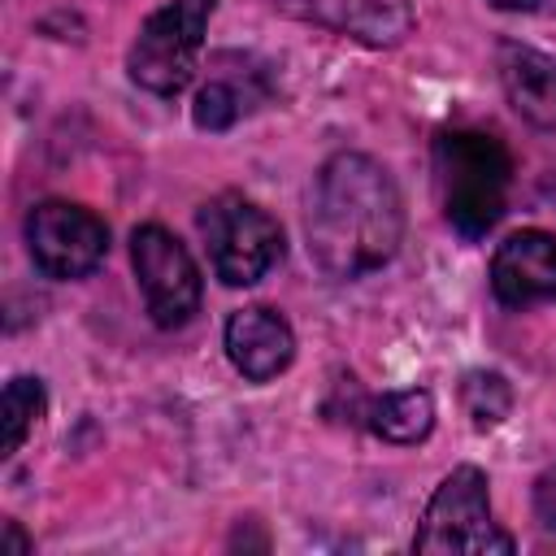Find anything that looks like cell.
Masks as SVG:
<instances>
[{
  "instance_id": "cell-1",
  "label": "cell",
  "mask_w": 556,
  "mask_h": 556,
  "mask_svg": "<svg viewBox=\"0 0 556 556\" xmlns=\"http://www.w3.org/2000/svg\"><path fill=\"white\" fill-rule=\"evenodd\" d=\"M404 235L395 178L365 152H339L321 165L308 204V252L330 278L382 269Z\"/></svg>"
},
{
  "instance_id": "cell-2",
  "label": "cell",
  "mask_w": 556,
  "mask_h": 556,
  "mask_svg": "<svg viewBox=\"0 0 556 556\" xmlns=\"http://www.w3.org/2000/svg\"><path fill=\"white\" fill-rule=\"evenodd\" d=\"M434 182L447 222L465 239H478L508 208L513 156L486 130H443L434 139Z\"/></svg>"
},
{
  "instance_id": "cell-3",
  "label": "cell",
  "mask_w": 556,
  "mask_h": 556,
  "mask_svg": "<svg viewBox=\"0 0 556 556\" xmlns=\"http://www.w3.org/2000/svg\"><path fill=\"white\" fill-rule=\"evenodd\" d=\"M413 547L417 552H469V556L513 552V539L491 521L486 473L478 465H460L439 482V491L430 495L421 513Z\"/></svg>"
},
{
  "instance_id": "cell-4",
  "label": "cell",
  "mask_w": 556,
  "mask_h": 556,
  "mask_svg": "<svg viewBox=\"0 0 556 556\" xmlns=\"http://www.w3.org/2000/svg\"><path fill=\"white\" fill-rule=\"evenodd\" d=\"M213 4L217 0H169L165 9H156L130 43V78L156 96H178L195 74Z\"/></svg>"
},
{
  "instance_id": "cell-5",
  "label": "cell",
  "mask_w": 556,
  "mask_h": 556,
  "mask_svg": "<svg viewBox=\"0 0 556 556\" xmlns=\"http://www.w3.org/2000/svg\"><path fill=\"white\" fill-rule=\"evenodd\" d=\"M200 235L208 243L213 269L230 287H248L269 274V265L282 256V230L278 222L243 200L239 191H222L200 208Z\"/></svg>"
},
{
  "instance_id": "cell-6",
  "label": "cell",
  "mask_w": 556,
  "mask_h": 556,
  "mask_svg": "<svg viewBox=\"0 0 556 556\" xmlns=\"http://www.w3.org/2000/svg\"><path fill=\"white\" fill-rule=\"evenodd\" d=\"M26 243L48 278H83L109 252V226L70 200H43L26 217Z\"/></svg>"
},
{
  "instance_id": "cell-7",
  "label": "cell",
  "mask_w": 556,
  "mask_h": 556,
  "mask_svg": "<svg viewBox=\"0 0 556 556\" xmlns=\"http://www.w3.org/2000/svg\"><path fill=\"white\" fill-rule=\"evenodd\" d=\"M130 261L156 326H182L200 308V269L165 226H139L130 235Z\"/></svg>"
},
{
  "instance_id": "cell-8",
  "label": "cell",
  "mask_w": 556,
  "mask_h": 556,
  "mask_svg": "<svg viewBox=\"0 0 556 556\" xmlns=\"http://www.w3.org/2000/svg\"><path fill=\"white\" fill-rule=\"evenodd\" d=\"M491 291L504 308L556 300V235L517 230L491 256Z\"/></svg>"
},
{
  "instance_id": "cell-9",
  "label": "cell",
  "mask_w": 556,
  "mask_h": 556,
  "mask_svg": "<svg viewBox=\"0 0 556 556\" xmlns=\"http://www.w3.org/2000/svg\"><path fill=\"white\" fill-rule=\"evenodd\" d=\"M291 17L330 26L339 35H352L374 48H391L413 30V4L408 0H274Z\"/></svg>"
},
{
  "instance_id": "cell-10",
  "label": "cell",
  "mask_w": 556,
  "mask_h": 556,
  "mask_svg": "<svg viewBox=\"0 0 556 556\" xmlns=\"http://www.w3.org/2000/svg\"><path fill=\"white\" fill-rule=\"evenodd\" d=\"M226 352H230V361L243 378L269 382L291 365L295 334H291L282 313H274L265 304H252V308H239L226 321Z\"/></svg>"
},
{
  "instance_id": "cell-11",
  "label": "cell",
  "mask_w": 556,
  "mask_h": 556,
  "mask_svg": "<svg viewBox=\"0 0 556 556\" xmlns=\"http://www.w3.org/2000/svg\"><path fill=\"white\" fill-rule=\"evenodd\" d=\"M500 83L508 91V104L534 122V126H556V61L521 48V43H504L500 48Z\"/></svg>"
},
{
  "instance_id": "cell-12",
  "label": "cell",
  "mask_w": 556,
  "mask_h": 556,
  "mask_svg": "<svg viewBox=\"0 0 556 556\" xmlns=\"http://www.w3.org/2000/svg\"><path fill=\"white\" fill-rule=\"evenodd\" d=\"M365 421L387 443H421L434 426V400L430 391H391L365 404Z\"/></svg>"
},
{
  "instance_id": "cell-13",
  "label": "cell",
  "mask_w": 556,
  "mask_h": 556,
  "mask_svg": "<svg viewBox=\"0 0 556 556\" xmlns=\"http://www.w3.org/2000/svg\"><path fill=\"white\" fill-rule=\"evenodd\" d=\"M4 417V439H0V452L4 456H13L22 443H26V434H30V426L43 417V387H39V378H13L9 387H4V408H0Z\"/></svg>"
},
{
  "instance_id": "cell-14",
  "label": "cell",
  "mask_w": 556,
  "mask_h": 556,
  "mask_svg": "<svg viewBox=\"0 0 556 556\" xmlns=\"http://www.w3.org/2000/svg\"><path fill=\"white\" fill-rule=\"evenodd\" d=\"M460 404H465V413H469V421L478 430H491V426H500L508 417L513 391H508V382L500 374H469L460 382Z\"/></svg>"
},
{
  "instance_id": "cell-15",
  "label": "cell",
  "mask_w": 556,
  "mask_h": 556,
  "mask_svg": "<svg viewBox=\"0 0 556 556\" xmlns=\"http://www.w3.org/2000/svg\"><path fill=\"white\" fill-rule=\"evenodd\" d=\"M195 126H204V130H226L239 113H243V100H239V91L230 87V83H222V78H213V83H204L200 87V96H195Z\"/></svg>"
},
{
  "instance_id": "cell-16",
  "label": "cell",
  "mask_w": 556,
  "mask_h": 556,
  "mask_svg": "<svg viewBox=\"0 0 556 556\" xmlns=\"http://www.w3.org/2000/svg\"><path fill=\"white\" fill-rule=\"evenodd\" d=\"M534 513H539L543 526L556 530V469L539 473V482H534Z\"/></svg>"
},
{
  "instance_id": "cell-17",
  "label": "cell",
  "mask_w": 556,
  "mask_h": 556,
  "mask_svg": "<svg viewBox=\"0 0 556 556\" xmlns=\"http://www.w3.org/2000/svg\"><path fill=\"white\" fill-rule=\"evenodd\" d=\"M4 547H13V552H30V539L17 530V521H4Z\"/></svg>"
},
{
  "instance_id": "cell-18",
  "label": "cell",
  "mask_w": 556,
  "mask_h": 556,
  "mask_svg": "<svg viewBox=\"0 0 556 556\" xmlns=\"http://www.w3.org/2000/svg\"><path fill=\"white\" fill-rule=\"evenodd\" d=\"M491 4H495V9H513V13H517V9H539V4H547V0H491Z\"/></svg>"
}]
</instances>
